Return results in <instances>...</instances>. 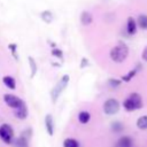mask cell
<instances>
[{
	"instance_id": "cell-1",
	"label": "cell",
	"mask_w": 147,
	"mask_h": 147,
	"mask_svg": "<svg viewBox=\"0 0 147 147\" xmlns=\"http://www.w3.org/2000/svg\"><path fill=\"white\" fill-rule=\"evenodd\" d=\"M123 107L126 111H134L142 107V99L138 93H131L123 102Z\"/></svg>"
},
{
	"instance_id": "cell-2",
	"label": "cell",
	"mask_w": 147,
	"mask_h": 147,
	"mask_svg": "<svg viewBox=\"0 0 147 147\" xmlns=\"http://www.w3.org/2000/svg\"><path fill=\"white\" fill-rule=\"evenodd\" d=\"M129 55V48L125 44H118L110 51V59L115 62H123Z\"/></svg>"
},
{
	"instance_id": "cell-3",
	"label": "cell",
	"mask_w": 147,
	"mask_h": 147,
	"mask_svg": "<svg viewBox=\"0 0 147 147\" xmlns=\"http://www.w3.org/2000/svg\"><path fill=\"white\" fill-rule=\"evenodd\" d=\"M0 139L7 145L11 144L14 139V130L9 124L5 123L0 125Z\"/></svg>"
},
{
	"instance_id": "cell-4",
	"label": "cell",
	"mask_w": 147,
	"mask_h": 147,
	"mask_svg": "<svg viewBox=\"0 0 147 147\" xmlns=\"http://www.w3.org/2000/svg\"><path fill=\"white\" fill-rule=\"evenodd\" d=\"M68 83H69V76H68V75H64V76L60 79V82L55 85V87L51 91V96H52L53 102H56L57 98L60 96V94L62 93V91L65 88V86H67Z\"/></svg>"
},
{
	"instance_id": "cell-5",
	"label": "cell",
	"mask_w": 147,
	"mask_h": 147,
	"mask_svg": "<svg viewBox=\"0 0 147 147\" xmlns=\"http://www.w3.org/2000/svg\"><path fill=\"white\" fill-rule=\"evenodd\" d=\"M119 107H121V105H119L118 100H116V99H108L105 101V103L102 106L103 113L106 115H109V116L117 114L119 110Z\"/></svg>"
},
{
	"instance_id": "cell-6",
	"label": "cell",
	"mask_w": 147,
	"mask_h": 147,
	"mask_svg": "<svg viewBox=\"0 0 147 147\" xmlns=\"http://www.w3.org/2000/svg\"><path fill=\"white\" fill-rule=\"evenodd\" d=\"M3 101L6 102V105H7L8 107L13 108L14 110L17 109L18 107H21V106L24 103V101H23L21 98L16 96V95H14V94H5V95H3Z\"/></svg>"
},
{
	"instance_id": "cell-7",
	"label": "cell",
	"mask_w": 147,
	"mask_h": 147,
	"mask_svg": "<svg viewBox=\"0 0 147 147\" xmlns=\"http://www.w3.org/2000/svg\"><path fill=\"white\" fill-rule=\"evenodd\" d=\"M14 115H15V117L18 118V119H25V118L28 117L29 110H28V107H26L25 102H24L21 107H18L17 109L14 110Z\"/></svg>"
},
{
	"instance_id": "cell-8",
	"label": "cell",
	"mask_w": 147,
	"mask_h": 147,
	"mask_svg": "<svg viewBox=\"0 0 147 147\" xmlns=\"http://www.w3.org/2000/svg\"><path fill=\"white\" fill-rule=\"evenodd\" d=\"M45 127H46L47 134L52 137L54 134V121L51 114H47L45 116Z\"/></svg>"
},
{
	"instance_id": "cell-9",
	"label": "cell",
	"mask_w": 147,
	"mask_h": 147,
	"mask_svg": "<svg viewBox=\"0 0 147 147\" xmlns=\"http://www.w3.org/2000/svg\"><path fill=\"white\" fill-rule=\"evenodd\" d=\"M11 145L13 147H29V139L23 136H20L13 139Z\"/></svg>"
},
{
	"instance_id": "cell-10",
	"label": "cell",
	"mask_w": 147,
	"mask_h": 147,
	"mask_svg": "<svg viewBox=\"0 0 147 147\" xmlns=\"http://www.w3.org/2000/svg\"><path fill=\"white\" fill-rule=\"evenodd\" d=\"M132 138L129 136H122L117 142H116V147H132Z\"/></svg>"
},
{
	"instance_id": "cell-11",
	"label": "cell",
	"mask_w": 147,
	"mask_h": 147,
	"mask_svg": "<svg viewBox=\"0 0 147 147\" xmlns=\"http://www.w3.org/2000/svg\"><path fill=\"white\" fill-rule=\"evenodd\" d=\"M126 30L129 34H134L137 32V22L134 21L133 17L127 18V24H126Z\"/></svg>"
},
{
	"instance_id": "cell-12",
	"label": "cell",
	"mask_w": 147,
	"mask_h": 147,
	"mask_svg": "<svg viewBox=\"0 0 147 147\" xmlns=\"http://www.w3.org/2000/svg\"><path fill=\"white\" fill-rule=\"evenodd\" d=\"M136 125L139 130H147V115H142L140 116L137 122H136Z\"/></svg>"
},
{
	"instance_id": "cell-13",
	"label": "cell",
	"mask_w": 147,
	"mask_h": 147,
	"mask_svg": "<svg viewBox=\"0 0 147 147\" xmlns=\"http://www.w3.org/2000/svg\"><path fill=\"white\" fill-rule=\"evenodd\" d=\"M2 82H3V84H5L9 90H15V87H16V82H15V79H14L13 77H10V76H5V77L2 78Z\"/></svg>"
},
{
	"instance_id": "cell-14",
	"label": "cell",
	"mask_w": 147,
	"mask_h": 147,
	"mask_svg": "<svg viewBox=\"0 0 147 147\" xmlns=\"http://www.w3.org/2000/svg\"><path fill=\"white\" fill-rule=\"evenodd\" d=\"M62 145L63 147H79V141L75 138H65Z\"/></svg>"
},
{
	"instance_id": "cell-15",
	"label": "cell",
	"mask_w": 147,
	"mask_h": 147,
	"mask_svg": "<svg viewBox=\"0 0 147 147\" xmlns=\"http://www.w3.org/2000/svg\"><path fill=\"white\" fill-rule=\"evenodd\" d=\"M91 119V114L88 111H80L78 114V121L82 123V124H87Z\"/></svg>"
},
{
	"instance_id": "cell-16",
	"label": "cell",
	"mask_w": 147,
	"mask_h": 147,
	"mask_svg": "<svg viewBox=\"0 0 147 147\" xmlns=\"http://www.w3.org/2000/svg\"><path fill=\"white\" fill-rule=\"evenodd\" d=\"M92 18H93V17H92L91 13H88V11H83V14H82V16H80V22H82L83 25H88V24H91Z\"/></svg>"
},
{
	"instance_id": "cell-17",
	"label": "cell",
	"mask_w": 147,
	"mask_h": 147,
	"mask_svg": "<svg viewBox=\"0 0 147 147\" xmlns=\"http://www.w3.org/2000/svg\"><path fill=\"white\" fill-rule=\"evenodd\" d=\"M138 25L141 29L147 30V15H140L138 17Z\"/></svg>"
},
{
	"instance_id": "cell-18",
	"label": "cell",
	"mask_w": 147,
	"mask_h": 147,
	"mask_svg": "<svg viewBox=\"0 0 147 147\" xmlns=\"http://www.w3.org/2000/svg\"><path fill=\"white\" fill-rule=\"evenodd\" d=\"M123 129H124V126H123V124H122L121 122H113V123H111V130H113L115 133L122 132Z\"/></svg>"
},
{
	"instance_id": "cell-19",
	"label": "cell",
	"mask_w": 147,
	"mask_h": 147,
	"mask_svg": "<svg viewBox=\"0 0 147 147\" xmlns=\"http://www.w3.org/2000/svg\"><path fill=\"white\" fill-rule=\"evenodd\" d=\"M29 63H30V69H31V77H33L34 75H36V71H37V65H36V62H34V60L31 57V56H29Z\"/></svg>"
},
{
	"instance_id": "cell-20",
	"label": "cell",
	"mask_w": 147,
	"mask_h": 147,
	"mask_svg": "<svg viewBox=\"0 0 147 147\" xmlns=\"http://www.w3.org/2000/svg\"><path fill=\"white\" fill-rule=\"evenodd\" d=\"M136 74H137V69L131 70V71H129V72H127V75H125V76H123V77H122V80H124V82H130V80H131V78H133V77L136 76Z\"/></svg>"
},
{
	"instance_id": "cell-21",
	"label": "cell",
	"mask_w": 147,
	"mask_h": 147,
	"mask_svg": "<svg viewBox=\"0 0 147 147\" xmlns=\"http://www.w3.org/2000/svg\"><path fill=\"white\" fill-rule=\"evenodd\" d=\"M41 17H42V18H44V21H45V22H47V23L52 21V14H51L49 11H44V13L41 14Z\"/></svg>"
},
{
	"instance_id": "cell-22",
	"label": "cell",
	"mask_w": 147,
	"mask_h": 147,
	"mask_svg": "<svg viewBox=\"0 0 147 147\" xmlns=\"http://www.w3.org/2000/svg\"><path fill=\"white\" fill-rule=\"evenodd\" d=\"M108 83H109V85L111 87H117V86L121 85V80H118V79H109Z\"/></svg>"
},
{
	"instance_id": "cell-23",
	"label": "cell",
	"mask_w": 147,
	"mask_h": 147,
	"mask_svg": "<svg viewBox=\"0 0 147 147\" xmlns=\"http://www.w3.org/2000/svg\"><path fill=\"white\" fill-rule=\"evenodd\" d=\"M52 55H54V56H56V57H61V56H62V51L55 48V49L52 51Z\"/></svg>"
},
{
	"instance_id": "cell-24",
	"label": "cell",
	"mask_w": 147,
	"mask_h": 147,
	"mask_svg": "<svg viewBox=\"0 0 147 147\" xmlns=\"http://www.w3.org/2000/svg\"><path fill=\"white\" fill-rule=\"evenodd\" d=\"M141 56H142V60L147 62V46H146V47L144 48V51H142V54H141Z\"/></svg>"
},
{
	"instance_id": "cell-25",
	"label": "cell",
	"mask_w": 147,
	"mask_h": 147,
	"mask_svg": "<svg viewBox=\"0 0 147 147\" xmlns=\"http://www.w3.org/2000/svg\"><path fill=\"white\" fill-rule=\"evenodd\" d=\"M86 65V59H83V64H82V67H85Z\"/></svg>"
}]
</instances>
